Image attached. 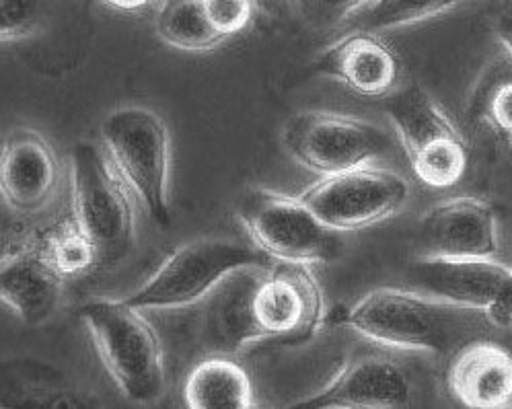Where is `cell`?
Here are the masks:
<instances>
[{"label": "cell", "mask_w": 512, "mask_h": 409, "mask_svg": "<svg viewBox=\"0 0 512 409\" xmlns=\"http://www.w3.org/2000/svg\"><path fill=\"white\" fill-rule=\"evenodd\" d=\"M338 323L387 348L432 354L457 352L482 340L480 333L492 327L478 311L399 288H379L362 296Z\"/></svg>", "instance_id": "cell-1"}, {"label": "cell", "mask_w": 512, "mask_h": 409, "mask_svg": "<svg viewBox=\"0 0 512 409\" xmlns=\"http://www.w3.org/2000/svg\"><path fill=\"white\" fill-rule=\"evenodd\" d=\"M79 315L118 389L134 403H155L165 393L163 346L155 327L126 301H89Z\"/></svg>", "instance_id": "cell-2"}, {"label": "cell", "mask_w": 512, "mask_h": 409, "mask_svg": "<svg viewBox=\"0 0 512 409\" xmlns=\"http://www.w3.org/2000/svg\"><path fill=\"white\" fill-rule=\"evenodd\" d=\"M130 188L112 161L91 142L72 148L75 218L97 251L99 266H114L130 255L136 220Z\"/></svg>", "instance_id": "cell-3"}, {"label": "cell", "mask_w": 512, "mask_h": 409, "mask_svg": "<svg viewBox=\"0 0 512 409\" xmlns=\"http://www.w3.org/2000/svg\"><path fill=\"white\" fill-rule=\"evenodd\" d=\"M109 161L151 218L167 227L169 214V132L155 111L130 105L109 114L101 126Z\"/></svg>", "instance_id": "cell-4"}, {"label": "cell", "mask_w": 512, "mask_h": 409, "mask_svg": "<svg viewBox=\"0 0 512 409\" xmlns=\"http://www.w3.org/2000/svg\"><path fill=\"white\" fill-rule=\"evenodd\" d=\"M385 111L420 183L445 190L463 179L469 165L467 142L445 109L422 87L393 93Z\"/></svg>", "instance_id": "cell-5"}, {"label": "cell", "mask_w": 512, "mask_h": 409, "mask_svg": "<svg viewBox=\"0 0 512 409\" xmlns=\"http://www.w3.org/2000/svg\"><path fill=\"white\" fill-rule=\"evenodd\" d=\"M270 257L223 239H200L175 249L126 303L138 311L179 309L210 296L231 274L268 268Z\"/></svg>", "instance_id": "cell-6"}, {"label": "cell", "mask_w": 512, "mask_h": 409, "mask_svg": "<svg viewBox=\"0 0 512 409\" xmlns=\"http://www.w3.org/2000/svg\"><path fill=\"white\" fill-rule=\"evenodd\" d=\"M237 216L258 251L278 264L329 262L340 251L334 231L325 229L301 198L249 188L237 202Z\"/></svg>", "instance_id": "cell-7"}, {"label": "cell", "mask_w": 512, "mask_h": 409, "mask_svg": "<svg viewBox=\"0 0 512 409\" xmlns=\"http://www.w3.org/2000/svg\"><path fill=\"white\" fill-rule=\"evenodd\" d=\"M284 144L303 167L323 177L369 167L391 146L381 128L332 111H303L292 118Z\"/></svg>", "instance_id": "cell-8"}, {"label": "cell", "mask_w": 512, "mask_h": 409, "mask_svg": "<svg viewBox=\"0 0 512 409\" xmlns=\"http://www.w3.org/2000/svg\"><path fill=\"white\" fill-rule=\"evenodd\" d=\"M410 198L408 181L389 169L360 167L323 177L301 196L329 231H360L383 222Z\"/></svg>", "instance_id": "cell-9"}, {"label": "cell", "mask_w": 512, "mask_h": 409, "mask_svg": "<svg viewBox=\"0 0 512 409\" xmlns=\"http://www.w3.org/2000/svg\"><path fill=\"white\" fill-rule=\"evenodd\" d=\"M410 274L434 299L478 311L492 327L512 325V272L496 259L420 257Z\"/></svg>", "instance_id": "cell-10"}, {"label": "cell", "mask_w": 512, "mask_h": 409, "mask_svg": "<svg viewBox=\"0 0 512 409\" xmlns=\"http://www.w3.org/2000/svg\"><path fill=\"white\" fill-rule=\"evenodd\" d=\"M262 338L305 342L323 321V292L305 264H276L266 270L253 299Z\"/></svg>", "instance_id": "cell-11"}, {"label": "cell", "mask_w": 512, "mask_h": 409, "mask_svg": "<svg viewBox=\"0 0 512 409\" xmlns=\"http://www.w3.org/2000/svg\"><path fill=\"white\" fill-rule=\"evenodd\" d=\"M414 385L408 370L387 356L350 360L319 393L288 409H412Z\"/></svg>", "instance_id": "cell-12"}, {"label": "cell", "mask_w": 512, "mask_h": 409, "mask_svg": "<svg viewBox=\"0 0 512 409\" xmlns=\"http://www.w3.org/2000/svg\"><path fill=\"white\" fill-rule=\"evenodd\" d=\"M418 241L422 257L494 259L500 249L498 218L480 198H451L422 216Z\"/></svg>", "instance_id": "cell-13"}, {"label": "cell", "mask_w": 512, "mask_h": 409, "mask_svg": "<svg viewBox=\"0 0 512 409\" xmlns=\"http://www.w3.org/2000/svg\"><path fill=\"white\" fill-rule=\"evenodd\" d=\"M60 183L54 146L35 130H13L0 157V190L7 206L19 214L42 212Z\"/></svg>", "instance_id": "cell-14"}, {"label": "cell", "mask_w": 512, "mask_h": 409, "mask_svg": "<svg viewBox=\"0 0 512 409\" xmlns=\"http://www.w3.org/2000/svg\"><path fill=\"white\" fill-rule=\"evenodd\" d=\"M445 385L459 409H512V350L492 340L465 344L447 366Z\"/></svg>", "instance_id": "cell-15"}, {"label": "cell", "mask_w": 512, "mask_h": 409, "mask_svg": "<svg viewBox=\"0 0 512 409\" xmlns=\"http://www.w3.org/2000/svg\"><path fill=\"white\" fill-rule=\"evenodd\" d=\"M315 70L356 95L391 97L399 83L401 62L375 33L354 31L329 46L317 58Z\"/></svg>", "instance_id": "cell-16"}, {"label": "cell", "mask_w": 512, "mask_h": 409, "mask_svg": "<svg viewBox=\"0 0 512 409\" xmlns=\"http://www.w3.org/2000/svg\"><path fill=\"white\" fill-rule=\"evenodd\" d=\"M64 278L50 266L38 247H25L5 255L0 270V294L25 325L46 323L60 299Z\"/></svg>", "instance_id": "cell-17"}, {"label": "cell", "mask_w": 512, "mask_h": 409, "mask_svg": "<svg viewBox=\"0 0 512 409\" xmlns=\"http://www.w3.org/2000/svg\"><path fill=\"white\" fill-rule=\"evenodd\" d=\"M266 268H245L231 274L208 296L206 336L212 346L223 352L264 340L255 323L253 299Z\"/></svg>", "instance_id": "cell-18"}, {"label": "cell", "mask_w": 512, "mask_h": 409, "mask_svg": "<svg viewBox=\"0 0 512 409\" xmlns=\"http://www.w3.org/2000/svg\"><path fill=\"white\" fill-rule=\"evenodd\" d=\"M188 409H251L253 385L247 370L223 356L196 364L184 383Z\"/></svg>", "instance_id": "cell-19"}, {"label": "cell", "mask_w": 512, "mask_h": 409, "mask_svg": "<svg viewBox=\"0 0 512 409\" xmlns=\"http://www.w3.org/2000/svg\"><path fill=\"white\" fill-rule=\"evenodd\" d=\"M3 409H99V403L85 391L62 383L48 366L33 370L25 364L13 370L11 379L5 377Z\"/></svg>", "instance_id": "cell-20"}, {"label": "cell", "mask_w": 512, "mask_h": 409, "mask_svg": "<svg viewBox=\"0 0 512 409\" xmlns=\"http://www.w3.org/2000/svg\"><path fill=\"white\" fill-rule=\"evenodd\" d=\"M157 33L165 44L186 52L214 50L225 42L210 25L204 11V0H171V3H165L157 19Z\"/></svg>", "instance_id": "cell-21"}, {"label": "cell", "mask_w": 512, "mask_h": 409, "mask_svg": "<svg viewBox=\"0 0 512 409\" xmlns=\"http://www.w3.org/2000/svg\"><path fill=\"white\" fill-rule=\"evenodd\" d=\"M453 7L455 3L449 0H377V3H350L344 19L354 23L358 31L375 33L434 19Z\"/></svg>", "instance_id": "cell-22"}, {"label": "cell", "mask_w": 512, "mask_h": 409, "mask_svg": "<svg viewBox=\"0 0 512 409\" xmlns=\"http://www.w3.org/2000/svg\"><path fill=\"white\" fill-rule=\"evenodd\" d=\"M50 266L62 276H81L99 266L97 251L79 227L77 218L64 220L54 227L40 245Z\"/></svg>", "instance_id": "cell-23"}, {"label": "cell", "mask_w": 512, "mask_h": 409, "mask_svg": "<svg viewBox=\"0 0 512 409\" xmlns=\"http://www.w3.org/2000/svg\"><path fill=\"white\" fill-rule=\"evenodd\" d=\"M204 11L223 40L241 33L253 17V5L247 0H204Z\"/></svg>", "instance_id": "cell-24"}, {"label": "cell", "mask_w": 512, "mask_h": 409, "mask_svg": "<svg viewBox=\"0 0 512 409\" xmlns=\"http://www.w3.org/2000/svg\"><path fill=\"white\" fill-rule=\"evenodd\" d=\"M38 21L40 11L33 3H19V0L0 3V37H3V42L25 40L38 29Z\"/></svg>", "instance_id": "cell-25"}, {"label": "cell", "mask_w": 512, "mask_h": 409, "mask_svg": "<svg viewBox=\"0 0 512 409\" xmlns=\"http://www.w3.org/2000/svg\"><path fill=\"white\" fill-rule=\"evenodd\" d=\"M486 120L504 136H512V83H502L492 91L486 103Z\"/></svg>", "instance_id": "cell-26"}, {"label": "cell", "mask_w": 512, "mask_h": 409, "mask_svg": "<svg viewBox=\"0 0 512 409\" xmlns=\"http://www.w3.org/2000/svg\"><path fill=\"white\" fill-rule=\"evenodd\" d=\"M498 37L506 52L512 56V9L506 11L498 23Z\"/></svg>", "instance_id": "cell-27"}, {"label": "cell", "mask_w": 512, "mask_h": 409, "mask_svg": "<svg viewBox=\"0 0 512 409\" xmlns=\"http://www.w3.org/2000/svg\"><path fill=\"white\" fill-rule=\"evenodd\" d=\"M112 7H116V9H124V11H134V9L146 7V3H112Z\"/></svg>", "instance_id": "cell-28"}, {"label": "cell", "mask_w": 512, "mask_h": 409, "mask_svg": "<svg viewBox=\"0 0 512 409\" xmlns=\"http://www.w3.org/2000/svg\"><path fill=\"white\" fill-rule=\"evenodd\" d=\"M251 409H264V407H260V405H253Z\"/></svg>", "instance_id": "cell-29"}, {"label": "cell", "mask_w": 512, "mask_h": 409, "mask_svg": "<svg viewBox=\"0 0 512 409\" xmlns=\"http://www.w3.org/2000/svg\"><path fill=\"white\" fill-rule=\"evenodd\" d=\"M508 140H510V148H512V136H510V138H508Z\"/></svg>", "instance_id": "cell-30"}, {"label": "cell", "mask_w": 512, "mask_h": 409, "mask_svg": "<svg viewBox=\"0 0 512 409\" xmlns=\"http://www.w3.org/2000/svg\"><path fill=\"white\" fill-rule=\"evenodd\" d=\"M510 272H512V268H510Z\"/></svg>", "instance_id": "cell-31"}]
</instances>
